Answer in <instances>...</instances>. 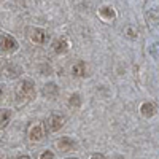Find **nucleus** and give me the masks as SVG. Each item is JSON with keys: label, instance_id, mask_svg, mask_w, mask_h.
Listing matches in <instances>:
<instances>
[{"label": "nucleus", "instance_id": "6e6552de", "mask_svg": "<svg viewBox=\"0 0 159 159\" xmlns=\"http://www.w3.org/2000/svg\"><path fill=\"white\" fill-rule=\"evenodd\" d=\"M140 111H142V115L145 118H151L156 113V107H154V103H151V102H145V103H142Z\"/></svg>", "mask_w": 159, "mask_h": 159}, {"label": "nucleus", "instance_id": "39448f33", "mask_svg": "<svg viewBox=\"0 0 159 159\" xmlns=\"http://www.w3.org/2000/svg\"><path fill=\"white\" fill-rule=\"evenodd\" d=\"M43 135H45V130H43V126L40 124V123L34 124L30 127V130H29V139L32 142H40V140L43 139Z\"/></svg>", "mask_w": 159, "mask_h": 159}, {"label": "nucleus", "instance_id": "2eb2a0df", "mask_svg": "<svg viewBox=\"0 0 159 159\" xmlns=\"http://www.w3.org/2000/svg\"><path fill=\"white\" fill-rule=\"evenodd\" d=\"M40 159H54V154H52L51 151H43L42 154H40Z\"/></svg>", "mask_w": 159, "mask_h": 159}, {"label": "nucleus", "instance_id": "f257e3e1", "mask_svg": "<svg viewBox=\"0 0 159 159\" xmlns=\"http://www.w3.org/2000/svg\"><path fill=\"white\" fill-rule=\"evenodd\" d=\"M35 94V84L32 80H22L16 86V96L19 99H30Z\"/></svg>", "mask_w": 159, "mask_h": 159}, {"label": "nucleus", "instance_id": "a211bd4d", "mask_svg": "<svg viewBox=\"0 0 159 159\" xmlns=\"http://www.w3.org/2000/svg\"><path fill=\"white\" fill-rule=\"evenodd\" d=\"M18 159H30V157H27V156H22V157H18Z\"/></svg>", "mask_w": 159, "mask_h": 159}, {"label": "nucleus", "instance_id": "9d476101", "mask_svg": "<svg viewBox=\"0 0 159 159\" xmlns=\"http://www.w3.org/2000/svg\"><path fill=\"white\" fill-rule=\"evenodd\" d=\"M57 92H59V88L56 83H48L43 88V96H46V97H56Z\"/></svg>", "mask_w": 159, "mask_h": 159}, {"label": "nucleus", "instance_id": "f03ea898", "mask_svg": "<svg viewBox=\"0 0 159 159\" xmlns=\"http://www.w3.org/2000/svg\"><path fill=\"white\" fill-rule=\"evenodd\" d=\"M0 48L3 52H15L18 49L16 38H13L11 35H2L0 37Z\"/></svg>", "mask_w": 159, "mask_h": 159}, {"label": "nucleus", "instance_id": "423d86ee", "mask_svg": "<svg viewBox=\"0 0 159 159\" xmlns=\"http://www.w3.org/2000/svg\"><path fill=\"white\" fill-rule=\"evenodd\" d=\"M46 38H48V35H46V32L43 29H32L30 30V40L34 43L43 45L46 42Z\"/></svg>", "mask_w": 159, "mask_h": 159}, {"label": "nucleus", "instance_id": "4468645a", "mask_svg": "<svg viewBox=\"0 0 159 159\" xmlns=\"http://www.w3.org/2000/svg\"><path fill=\"white\" fill-rule=\"evenodd\" d=\"M124 32H126V35H127L129 38H137V37H139V32H137V29H134L132 25H127V27L124 29Z\"/></svg>", "mask_w": 159, "mask_h": 159}, {"label": "nucleus", "instance_id": "ddd939ff", "mask_svg": "<svg viewBox=\"0 0 159 159\" xmlns=\"http://www.w3.org/2000/svg\"><path fill=\"white\" fill-rule=\"evenodd\" d=\"M69 105H70V107H73V108H78L80 105H81V96L76 94V92H75V94H72L70 99H69Z\"/></svg>", "mask_w": 159, "mask_h": 159}, {"label": "nucleus", "instance_id": "f3484780", "mask_svg": "<svg viewBox=\"0 0 159 159\" xmlns=\"http://www.w3.org/2000/svg\"><path fill=\"white\" fill-rule=\"evenodd\" d=\"M2 94H3V86L0 84V96H2Z\"/></svg>", "mask_w": 159, "mask_h": 159}, {"label": "nucleus", "instance_id": "7ed1b4c3", "mask_svg": "<svg viewBox=\"0 0 159 159\" xmlns=\"http://www.w3.org/2000/svg\"><path fill=\"white\" fill-rule=\"evenodd\" d=\"M64 123H65V118L64 116H61V115H51L49 118H48V130L49 132H57V130H61V127L64 126Z\"/></svg>", "mask_w": 159, "mask_h": 159}, {"label": "nucleus", "instance_id": "9b49d317", "mask_svg": "<svg viewBox=\"0 0 159 159\" xmlns=\"http://www.w3.org/2000/svg\"><path fill=\"white\" fill-rule=\"evenodd\" d=\"M10 119H11V111L10 110H7V108L0 110V129L7 127V124L10 123Z\"/></svg>", "mask_w": 159, "mask_h": 159}, {"label": "nucleus", "instance_id": "0eeeda50", "mask_svg": "<svg viewBox=\"0 0 159 159\" xmlns=\"http://www.w3.org/2000/svg\"><path fill=\"white\" fill-rule=\"evenodd\" d=\"M75 147H76V143H75V140L70 139V137H62V139L57 142V148H59L61 151H72Z\"/></svg>", "mask_w": 159, "mask_h": 159}, {"label": "nucleus", "instance_id": "dca6fc26", "mask_svg": "<svg viewBox=\"0 0 159 159\" xmlns=\"http://www.w3.org/2000/svg\"><path fill=\"white\" fill-rule=\"evenodd\" d=\"M91 159H105V157H103L102 154H92V156H91Z\"/></svg>", "mask_w": 159, "mask_h": 159}, {"label": "nucleus", "instance_id": "20e7f679", "mask_svg": "<svg viewBox=\"0 0 159 159\" xmlns=\"http://www.w3.org/2000/svg\"><path fill=\"white\" fill-rule=\"evenodd\" d=\"M69 48H70V43H69V40L65 37L57 38L56 42L52 43V49H54L56 54H65V52L69 51Z\"/></svg>", "mask_w": 159, "mask_h": 159}, {"label": "nucleus", "instance_id": "6ab92c4d", "mask_svg": "<svg viewBox=\"0 0 159 159\" xmlns=\"http://www.w3.org/2000/svg\"><path fill=\"white\" fill-rule=\"evenodd\" d=\"M70 159H75V157H70Z\"/></svg>", "mask_w": 159, "mask_h": 159}, {"label": "nucleus", "instance_id": "f8f14e48", "mask_svg": "<svg viewBox=\"0 0 159 159\" xmlns=\"http://www.w3.org/2000/svg\"><path fill=\"white\" fill-rule=\"evenodd\" d=\"M99 15H100L102 18H105V19H108V21H111V19L116 18L113 8H110V7H102V8L99 10Z\"/></svg>", "mask_w": 159, "mask_h": 159}, {"label": "nucleus", "instance_id": "1a4fd4ad", "mask_svg": "<svg viewBox=\"0 0 159 159\" xmlns=\"http://www.w3.org/2000/svg\"><path fill=\"white\" fill-rule=\"evenodd\" d=\"M72 73H73V76H84L86 75V64L83 61H78L76 64H73Z\"/></svg>", "mask_w": 159, "mask_h": 159}]
</instances>
